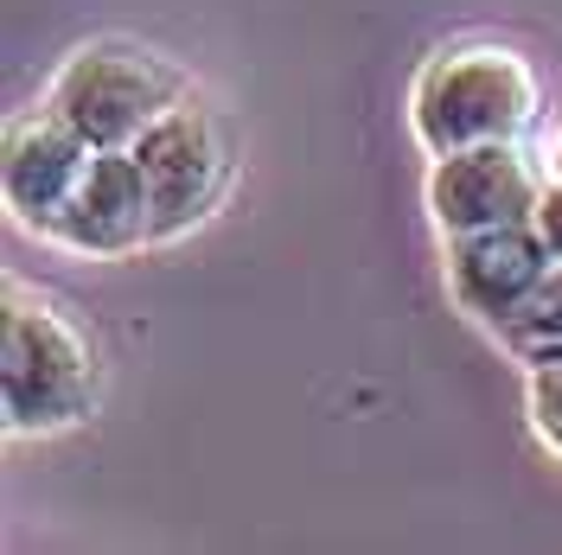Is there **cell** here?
<instances>
[{"mask_svg":"<svg viewBox=\"0 0 562 555\" xmlns=\"http://www.w3.org/2000/svg\"><path fill=\"white\" fill-rule=\"evenodd\" d=\"M537 115V77L505 45H454L416 70L409 122L428 154H454L473 140H518Z\"/></svg>","mask_w":562,"mask_h":555,"instance_id":"cell-1","label":"cell"},{"mask_svg":"<svg viewBox=\"0 0 562 555\" xmlns=\"http://www.w3.org/2000/svg\"><path fill=\"white\" fill-rule=\"evenodd\" d=\"M179 97H186L179 77L154 52L103 38V45H83V52L65 58V70L52 77L45 109L58 122H70L90 147H135Z\"/></svg>","mask_w":562,"mask_h":555,"instance_id":"cell-2","label":"cell"},{"mask_svg":"<svg viewBox=\"0 0 562 555\" xmlns=\"http://www.w3.org/2000/svg\"><path fill=\"white\" fill-rule=\"evenodd\" d=\"M7 428H58V421H77L83 403H90V383H97V364H90V339L70 326L52 301H33V294H7Z\"/></svg>","mask_w":562,"mask_h":555,"instance_id":"cell-3","label":"cell"},{"mask_svg":"<svg viewBox=\"0 0 562 555\" xmlns=\"http://www.w3.org/2000/svg\"><path fill=\"white\" fill-rule=\"evenodd\" d=\"M537 199H543V185H537L530 160L512 140H473V147H454V154H435L428 211L448 237L492 230V224H530Z\"/></svg>","mask_w":562,"mask_h":555,"instance_id":"cell-4","label":"cell"},{"mask_svg":"<svg viewBox=\"0 0 562 555\" xmlns=\"http://www.w3.org/2000/svg\"><path fill=\"white\" fill-rule=\"evenodd\" d=\"M128 154H135V167L147 173L160 237H173L179 224H192L211 205L217 179H224V135H217V122L192 97H179Z\"/></svg>","mask_w":562,"mask_h":555,"instance_id":"cell-5","label":"cell"},{"mask_svg":"<svg viewBox=\"0 0 562 555\" xmlns=\"http://www.w3.org/2000/svg\"><path fill=\"white\" fill-rule=\"evenodd\" d=\"M550 269H557V256L537 237V224H492V230L448 237L454 301L467 313H480V319H518L537 301Z\"/></svg>","mask_w":562,"mask_h":555,"instance_id":"cell-6","label":"cell"},{"mask_svg":"<svg viewBox=\"0 0 562 555\" xmlns=\"http://www.w3.org/2000/svg\"><path fill=\"white\" fill-rule=\"evenodd\" d=\"M52 237L70 249H90V256H128L147 237H160L147 173L135 167L128 147H97V160L77 185V199L65 205V217L52 224Z\"/></svg>","mask_w":562,"mask_h":555,"instance_id":"cell-7","label":"cell"},{"mask_svg":"<svg viewBox=\"0 0 562 555\" xmlns=\"http://www.w3.org/2000/svg\"><path fill=\"white\" fill-rule=\"evenodd\" d=\"M90 160H97V147L77 135L70 122H58L52 109H38L33 122H20L13 147H7V205L20 211V224H33V230L52 237V224L77 199Z\"/></svg>","mask_w":562,"mask_h":555,"instance_id":"cell-8","label":"cell"},{"mask_svg":"<svg viewBox=\"0 0 562 555\" xmlns=\"http://www.w3.org/2000/svg\"><path fill=\"white\" fill-rule=\"evenodd\" d=\"M525 396H530V428L562 453V358H537L530 364Z\"/></svg>","mask_w":562,"mask_h":555,"instance_id":"cell-9","label":"cell"},{"mask_svg":"<svg viewBox=\"0 0 562 555\" xmlns=\"http://www.w3.org/2000/svg\"><path fill=\"white\" fill-rule=\"evenodd\" d=\"M525 332H530V351L537 358H562V262L543 275V287H537V301H530L525 313Z\"/></svg>","mask_w":562,"mask_h":555,"instance_id":"cell-10","label":"cell"},{"mask_svg":"<svg viewBox=\"0 0 562 555\" xmlns=\"http://www.w3.org/2000/svg\"><path fill=\"white\" fill-rule=\"evenodd\" d=\"M530 224H537V237L550 243V256L562 262V179L557 185H543V199H537V211H530Z\"/></svg>","mask_w":562,"mask_h":555,"instance_id":"cell-11","label":"cell"},{"mask_svg":"<svg viewBox=\"0 0 562 555\" xmlns=\"http://www.w3.org/2000/svg\"><path fill=\"white\" fill-rule=\"evenodd\" d=\"M550 173L562 179V128H557V140H550Z\"/></svg>","mask_w":562,"mask_h":555,"instance_id":"cell-12","label":"cell"}]
</instances>
